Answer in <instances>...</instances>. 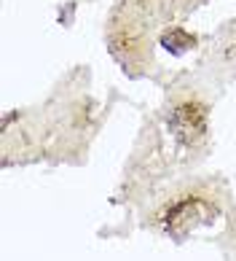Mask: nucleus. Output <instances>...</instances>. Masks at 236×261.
I'll return each mask as SVG.
<instances>
[{"instance_id": "obj_1", "label": "nucleus", "mask_w": 236, "mask_h": 261, "mask_svg": "<svg viewBox=\"0 0 236 261\" xmlns=\"http://www.w3.org/2000/svg\"><path fill=\"white\" fill-rule=\"evenodd\" d=\"M212 216H215V210L206 205V202L185 199V202H180V205H174L169 210V216H166V229H169L172 234L183 237V234H188V231H193L199 224H210Z\"/></svg>"}, {"instance_id": "obj_2", "label": "nucleus", "mask_w": 236, "mask_h": 261, "mask_svg": "<svg viewBox=\"0 0 236 261\" xmlns=\"http://www.w3.org/2000/svg\"><path fill=\"white\" fill-rule=\"evenodd\" d=\"M169 127H172L177 140L193 143L196 138L204 135V113H201L199 105H180V108H174V113H172Z\"/></svg>"}, {"instance_id": "obj_3", "label": "nucleus", "mask_w": 236, "mask_h": 261, "mask_svg": "<svg viewBox=\"0 0 236 261\" xmlns=\"http://www.w3.org/2000/svg\"><path fill=\"white\" fill-rule=\"evenodd\" d=\"M164 46L169 51H174V54H183L185 49H191V46H193V38L185 35L183 30H172V33L164 35Z\"/></svg>"}]
</instances>
